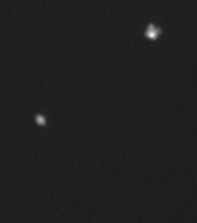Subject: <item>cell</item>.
<instances>
[{
    "label": "cell",
    "mask_w": 197,
    "mask_h": 223,
    "mask_svg": "<svg viewBox=\"0 0 197 223\" xmlns=\"http://www.w3.org/2000/svg\"><path fill=\"white\" fill-rule=\"evenodd\" d=\"M160 34V30L158 29L157 27L154 26H150L147 28V30H146V35H147V37L151 39H155L158 37V35Z\"/></svg>",
    "instance_id": "obj_1"
}]
</instances>
